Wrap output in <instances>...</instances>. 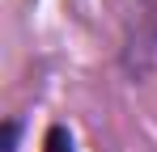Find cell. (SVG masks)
Listing matches in <instances>:
<instances>
[{
    "mask_svg": "<svg viewBox=\"0 0 157 152\" xmlns=\"http://www.w3.org/2000/svg\"><path fill=\"white\" fill-rule=\"evenodd\" d=\"M43 152H77V148H72V135L64 127H51L47 139H43Z\"/></svg>",
    "mask_w": 157,
    "mask_h": 152,
    "instance_id": "1",
    "label": "cell"
}]
</instances>
